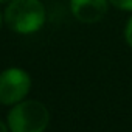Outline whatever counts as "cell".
<instances>
[{"instance_id": "cell-1", "label": "cell", "mask_w": 132, "mask_h": 132, "mask_svg": "<svg viewBox=\"0 0 132 132\" xmlns=\"http://www.w3.org/2000/svg\"><path fill=\"white\" fill-rule=\"evenodd\" d=\"M3 20L10 30L19 34L39 31L45 23V6L40 0H11Z\"/></svg>"}, {"instance_id": "cell-2", "label": "cell", "mask_w": 132, "mask_h": 132, "mask_svg": "<svg viewBox=\"0 0 132 132\" xmlns=\"http://www.w3.org/2000/svg\"><path fill=\"white\" fill-rule=\"evenodd\" d=\"M48 121V109L36 100L19 103L8 115V126L11 132H44Z\"/></svg>"}, {"instance_id": "cell-3", "label": "cell", "mask_w": 132, "mask_h": 132, "mask_svg": "<svg viewBox=\"0 0 132 132\" xmlns=\"http://www.w3.org/2000/svg\"><path fill=\"white\" fill-rule=\"evenodd\" d=\"M31 87L30 75L17 67L6 69L0 73V103L2 104H16L27 96Z\"/></svg>"}, {"instance_id": "cell-4", "label": "cell", "mask_w": 132, "mask_h": 132, "mask_svg": "<svg viewBox=\"0 0 132 132\" xmlns=\"http://www.w3.org/2000/svg\"><path fill=\"white\" fill-rule=\"evenodd\" d=\"M109 8V0H70V10L76 20L82 23L100 22Z\"/></svg>"}, {"instance_id": "cell-5", "label": "cell", "mask_w": 132, "mask_h": 132, "mask_svg": "<svg viewBox=\"0 0 132 132\" xmlns=\"http://www.w3.org/2000/svg\"><path fill=\"white\" fill-rule=\"evenodd\" d=\"M109 3L123 11H132V0H109Z\"/></svg>"}, {"instance_id": "cell-6", "label": "cell", "mask_w": 132, "mask_h": 132, "mask_svg": "<svg viewBox=\"0 0 132 132\" xmlns=\"http://www.w3.org/2000/svg\"><path fill=\"white\" fill-rule=\"evenodd\" d=\"M124 39H126L127 45L132 47V16L129 17V20L126 22V27H124Z\"/></svg>"}, {"instance_id": "cell-7", "label": "cell", "mask_w": 132, "mask_h": 132, "mask_svg": "<svg viewBox=\"0 0 132 132\" xmlns=\"http://www.w3.org/2000/svg\"><path fill=\"white\" fill-rule=\"evenodd\" d=\"M0 132H8V129H6V126L2 123V121H0Z\"/></svg>"}, {"instance_id": "cell-8", "label": "cell", "mask_w": 132, "mask_h": 132, "mask_svg": "<svg viewBox=\"0 0 132 132\" xmlns=\"http://www.w3.org/2000/svg\"><path fill=\"white\" fill-rule=\"evenodd\" d=\"M11 0H0V3H10Z\"/></svg>"}, {"instance_id": "cell-9", "label": "cell", "mask_w": 132, "mask_h": 132, "mask_svg": "<svg viewBox=\"0 0 132 132\" xmlns=\"http://www.w3.org/2000/svg\"><path fill=\"white\" fill-rule=\"evenodd\" d=\"M0 27H2V13H0Z\"/></svg>"}]
</instances>
